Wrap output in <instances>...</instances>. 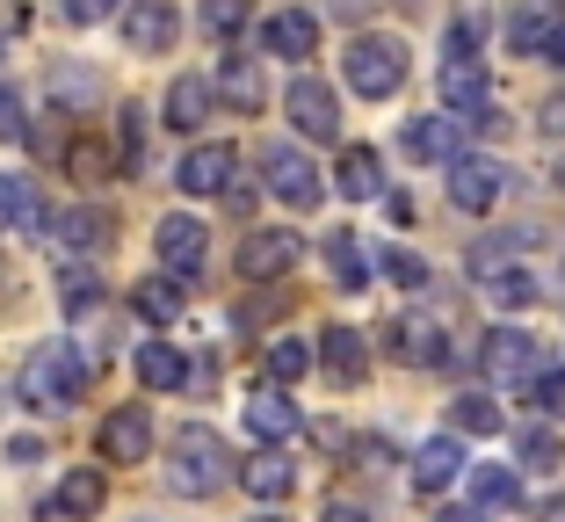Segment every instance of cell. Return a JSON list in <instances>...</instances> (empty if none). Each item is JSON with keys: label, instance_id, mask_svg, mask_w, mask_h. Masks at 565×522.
Returning a JSON list of instances; mask_svg holds the SVG:
<instances>
[{"label": "cell", "instance_id": "4", "mask_svg": "<svg viewBox=\"0 0 565 522\" xmlns=\"http://www.w3.org/2000/svg\"><path fill=\"white\" fill-rule=\"evenodd\" d=\"M262 174H268V196L290 203V211H319V196H327L319 168L305 160L298 146H262Z\"/></svg>", "mask_w": 565, "mask_h": 522}, {"label": "cell", "instance_id": "45", "mask_svg": "<svg viewBox=\"0 0 565 522\" xmlns=\"http://www.w3.org/2000/svg\"><path fill=\"white\" fill-rule=\"evenodd\" d=\"M544 58H558V66H565V15H558V30H551V44H544Z\"/></svg>", "mask_w": 565, "mask_h": 522}, {"label": "cell", "instance_id": "41", "mask_svg": "<svg viewBox=\"0 0 565 522\" xmlns=\"http://www.w3.org/2000/svg\"><path fill=\"white\" fill-rule=\"evenodd\" d=\"M0 138H8V146H22V138H30V124H22V102H15V95H0Z\"/></svg>", "mask_w": 565, "mask_h": 522}, {"label": "cell", "instance_id": "28", "mask_svg": "<svg viewBox=\"0 0 565 522\" xmlns=\"http://www.w3.org/2000/svg\"><path fill=\"white\" fill-rule=\"evenodd\" d=\"M319 349H327V355H319V363H327V371L341 377V385H355V377L370 371V363H363V334H349V327H333V334L319 341Z\"/></svg>", "mask_w": 565, "mask_h": 522}, {"label": "cell", "instance_id": "34", "mask_svg": "<svg viewBox=\"0 0 565 522\" xmlns=\"http://www.w3.org/2000/svg\"><path fill=\"white\" fill-rule=\"evenodd\" d=\"M312 371V349H305V341H268V377H282V385H298V377Z\"/></svg>", "mask_w": 565, "mask_h": 522}, {"label": "cell", "instance_id": "24", "mask_svg": "<svg viewBox=\"0 0 565 522\" xmlns=\"http://www.w3.org/2000/svg\"><path fill=\"white\" fill-rule=\"evenodd\" d=\"M465 479H471V501L479 508H515L522 501V479L508 465H465Z\"/></svg>", "mask_w": 565, "mask_h": 522}, {"label": "cell", "instance_id": "17", "mask_svg": "<svg viewBox=\"0 0 565 522\" xmlns=\"http://www.w3.org/2000/svg\"><path fill=\"white\" fill-rule=\"evenodd\" d=\"M262 44L276 51V58H312V44H319V22L305 15V8H282V15H268Z\"/></svg>", "mask_w": 565, "mask_h": 522}, {"label": "cell", "instance_id": "10", "mask_svg": "<svg viewBox=\"0 0 565 522\" xmlns=\"http://www.w3.org/2000/svg\"><path fill=\"white\" fill-rule=\"evenodd\" d=\"M146 450H152V414L146 406H117L102 422V457L109 465H146Z\"/></svg>", "mask_w": 565, "mask_h": 522}, {"label": "cell", "instance_id": "2", "mask_svg": "<svg viewBox=\"0 0 565 522\" xmlns=\"http://www.w3.org/2000/svg\"><path fill=\"white\" fill-rule=\"evenodd\" d=\"M225 436L217 428H182V436L167 443V487L189 493V501H211L217 487H225Z\"/></svg>", "mask_w": 565, "mask_h": 522}, {"label": "cell", "instance_id": "40", "mask_svg": "<svg viewBox=\"0 0 565 522\" xmlns=\"http://www.w3.org/2000/svg\"><path fill=\"white\" fill-rule=\"evenodd\" d=\"M58 298H66L73 312H87V305H95V276H87V269H66V284H58Z\"/></svg>", "mask_w": 565, "mask_h": 522}, {"label": "cell", "instance_id": "35", "mask_svg": "<svg viewBox=\"0 0 565 522\" xmlns=\"http://www.w3.org/2000/svg\"><path fill=\"white\" fill-rule=\"evenodd\" d=\"M486 290H493L500 312H522V305H536V276H522V269H500Z\"/></svg>", "mask_w": 565, "mask_h": 522}, {"label": "cell", "instance_id": "47", "mask_svg": "<svg viewBox=\"0 0 565 522\" xmlns=\"http://www.w3.org/2000/svg\"><path fill=\"white\" fill-rule=\"evenodd\" d=\"M327 522H370L363 508H327Z\"/></svg>", "mask_w": 565, "mask_h": 522}, {"label": "cell", "instance_id": "48", "mask_svg": "<svg viewBox=\"0 0 565 522\" xmlns=\"http://www.w3.org/2000/svg\"><path fill=\"white\" fill-rule=\"evenodd\" d=\"M551 522H565V501H558V508H551Z\"/></svg>", "mask_w": 565, "mask_h": 522}, {"label": "cell", "instance_id": "14", "mask_svg": "<svg viewBox=\"0 0 565 522\" xmlns=\"http://www.w3.org/2000/svg\"><path fill=\"white\" fill-rule=\"evenodd\" d=\"M102 501H109V472H102V465H81V472H66V479H58V493H51V508H58L66 522L95 515Z\"/></svg>", "mask_w": 565, "mask_h": 522}, {"label": "cell", "instance_id": "8", "mask_svg": "<svg viewBox=\"0 0 565 522\" xmlns=\"http://www.w3.org/2000/svg\"><path fill=\"white\" fill-rule=\"evenodd\" d=\"M500 160H486V152H457L449 160V203L457 211H493V196H500Z\"/></svg>", "mask_w": 565, "mask_h": 522}, {"label": "cell", "instance_id": "36", "mask_svg": "<svg viewBox=\"0 0 565 522\" xmlns=\"http://www.w3.org/2000/svg\"><path fill=\"white\" fill-rule=\"evenodd\" d=\"M247 22V0H203V30L211 36H233Z\"/></svg>", "mask_w": 565, "mask_h": 522}, {"label": "cell", "instance_id": "7", "mask_svg": "<svg viewBox=\"0 0 565 522\" xmlns=\"http://www.w3.org/2000/svg\"><path fill=\"white\" fill-rule=\"evenodd\" d=\"M282 109H290V124H298L305 138H341V95H333L327 81H290Z\"/></svg>", "mask_w": 565, "mask_h": 522}, {"label": "cell", "instance_id": "3", "mask_svg": "<svg viewBox=\"0 0 565 522\" xmlns=\"http://www.w3.org/2000/svg\"><path fill=\"white\" fill-rule=\"evenodd\" d=\"M341 81H349L355 95H370V102L399 95V81H406V44H392V36H363V44H349Z\"/></svg>", "mask_w": 565, "mask_h": 522}, {"label": "cell", "instance_id": "32", "mask_svg": "<svg viewBox=\"0 0 565 522\" xmlns=\"http://www.w3.org/2000/svg\"><path fill=\"white\" fill-rule=\"evenodd\" d=\"M449 422L465 428V436H500V406L486 400V392H457V406H449Z\"/></svg>", "mask_w": 565, "mask_h": 522}, {"label": "cell", "instance_id": "26", "mask_svg": "<svg viewBox=\"0 0 565 522\" xmlns=\"http://www.w3.org/2000/svg\"><path fill=\"white\" fill-rule=\"evenodd\" d=\"M399 355H406V363H420V371L443 363V327H435L428 312H406V320H399Z\"/></svg>", "mask_w": 565, "mask_h": 522}, {"label": "cell", "instance_id": "38", "mask_svg": "<svg viewBox=\"0 0 565 522\" xmlns=\"http://www.w3.org/2000/svg\"><path fill=\"white\" fill-rule=\"evenodd\" d=\"M384 276H392V284H406V290H420V284H428V262L392 247V254H384Z\"/></svg>", "mask_w": 565, "mask_h": 522}, {"label": "cell", "instance_id": "20", "mask_svg": "<svg viewBox=\"0 0 565 522\" xmlns=\"http://www.w3.org/2000/svg\"><path fill=\"white\" fill-rule=\"evenodd\" d=\"M341 196H349V203L384 196V160L370 146H349V152H341Z\"/></svg>", "mask_w": 565, "mask_h": 522}, {"label": "cell", "instance_id": "33", "mask_svg": "<svg viewBox=\"0 0 565 522\" xmlns=\"http://www.w3.org/2000/svg\"><path fill=\"white\" fill-rule=\"evenodd\" d=\"M327 269H333V284H341V290H363V247H355V233H333L327 239Z\"/></svg>", "mask_w": 565, "mask_h": 522}, {"label": "cell", "instance_id": "16", "mask_svg": "<svg viewBox=\"0 0 565 522\" xmlns=\"http://www.w3.org/2000/svg\"><path fill=\"white\" fill-rule=\"evenodd\" d=\"M239 487H247L254 501H282V493L298 487V472H290V457H282L276 443H268L262 457H247V465H239Z\"/></svg>", "mask_w": 565, "mask_h": 522}, {"label": "cell", "instance_id": "21", "mask_svg": "<svg viewBox=\"0 0 565 522\" xmlns=\"http://www.w3.org/2000/svg\"><path fill=\"white\" fill-rule=\"evenodd\" d=\"M217 87H225V102H233L239 117H254V109L268 102V87H262V66H254V58H225V66H217Z\"/></svg>", "mask_w": 565, "mask_h": 522}, {"label": "cell", "instance_id": "13", "mask_svg": "<svg viewBox=\"0 0 565 522\" xmlns=\"http://www.w3.org/2000/svg\"><path fill=\"white\" fill-rule=\"evenodd\" d=\"M152 247H160L167 269H203V254H211V233H203L196 219H160V233H152Z\"/></svg>", "mask_w": 565, "mask_h": 522}, {"label": "cell", "instance_id": "5", "mask_svg": "<svg viewBox=\"0 0 565 522\" xmlns=\"http://www.w3.org/2000/svg\"><path fill=\"white\" fill-rule=\"evenodd\" d=\"M479 363L493 385H530L536 377V341L522 334V327H493V334L479 341Z\"/></svg>", "mask_w": 565, "mask_h": 522}, {"label": "cell", "instance_id": "39", "mask_svg": "<svg viewBox=\"0 0 565 522\" xmlns=\"http://www.w3.org/2000/svg\"><path fill=\"white\" fill-rule=\"evenodd\" d=\"M66 168L81 174V182H102V168H109V152H102V146H73V152H66Z\"/></svg>", "mask_w": 565, "mask_h": 522}, {"label": "cell", "instance_id": "9", "mask_svg": "<svg viewBox=\"0 0 565 522\" xmlns=\"http://www.w3.org/2000/svg\"><path fill=\"white\" fill-rule=\"evenodd\" d=\"M174 30H182V22H174V0H124V44L131 51H167L174 44Z\"/></svg>", "mask_w": 565, "mask_h": 522}, {"label": "cell", "instance_id": "37", "mask_svg": "<svg viewBox=\"0 0 565 522\" xmlns=\"http://www.w3.org/2000/svg\"><path fill=\"white\" fill-rule=\"evenodd\" d=\"M522 457H530V472H551V465H558V436H551V428H530V436H522Z\"/></svg>", "mask_w": 565, "mask_h": 522}, {"label": "cell", "instance_id": "15", "mask_svg": "<svg viewBox=\"0 0 565 522\" xmlns=\"http://www.w3.org/2000/svg\"><path fill=\"white\" fill-rule=\"evenodd\" d=\"M247 428L262 443H290L305 428V414L290 406V392H254V400H247Z\"/></svg>", "mask_w": 565, "mask_h": 522}, {"label": "cell", "instance_id": "22", "mask_svg": "<svg viewBox=\"0 0 565 522\" xmlns=\"http://www.w3.org/2000/svg\"><path fill=\"white\" fill-rule=\"evenodd\" d=\"M203 117H211V81L182 73V81L167 87V124H174V131H196Z\"/></svg>", "mask_w": 565, "mask_h": 522}, {"label": "cell", "instance_id": "27", "mask_svg": "<svg viewBox=\"0 0 565 522\" xmlns=\"http://www.w3.org/2000/svg\"><path fill=\"white\" fill-rule=\"evenodd\" d=\"M138 377H146L152 392H174L189 377V363H182V349H167V341H146L138 349Z\"/></svg>", "mask_w": 565, "mask_h": 522}, {"label": "cell", "instance_id": "23", "mask_svg": "<svg viewBox=\"0 0 565 522\" xmlns=\"http://www.w3.org/2000/svg\"><path fill=\"white\" fill-rule=\"evenodd\" d=\"M8 225H44V196L30 174H0V233Z\"/></svg>", "mask_w": 565, "mask_h": 522}, {"label": "cell", "instance_id": "12", "mask_svg": "<svg viewBox=\"0 0 565 522\" xmlns=\"http://www.w3.org/2000/svg\"><path fill=\"white\" fill-rule=\"evenodd\" d=\"M233 168H239V160H233V146H196V152L182 160V168H174V182H182L189 196H225Z\"/></svg>", "mask_w": 565, "mask_h": 522}, {"label": "cell", "instance_id": "46", "mask_svg": "<svg viewBox=\"0 0 565 522\" xmlns=\"http://www.w3.org/2000/svg\"><path fill=\"white\" fill-rule=\"evenodd\" d=\"M435 522H486V515H479V508H443Z\"/></svg>", "mask_w": 565, "mask_h": 522}, {"label": "cell", "instance_id": "44", "mask_svg": "<svg viewBox=\"0 0 565 522\" xmlns=\"http://www.w3.org/2000/svg\"><path fill=\"white\" fill-rule=\"evenodd\" d=\"M544 131H558V138H565V95H558V102L544 109Z\"/></svg>", "mask_w": 565, "mask_h": 522}, {"label": "cell", "instance_id": "1", "mask_svg": "<svg viewBox=\"0 0 565 522\" xmlns=\"http://www.w3.org/2000/svg\"><path fill=\"white\" fill-rule=\"evenodd\" d=\"M15 392H22L30 414H66V406H81V392H87V363L73 355V341H44V349H30Z\"/></svg>", "mask_w": 565, "mask_h": 522}, {"label": "cell", "instance_id": "18", "mask_svg": "<svg viewBox=\"0 0 565 522\" xmlns=\"http://www.w3.org/2000/svg\"><path fill=\"white\" fill-rule=\"evenodd\" d=\"M457 472H465V450H457V436H435V443H420V450H414V487H420V493H443Z\"/></svg>", "mask_w": 565, "mask_h": 522}, {"label": "cell", "instance_id": "29", "mask_svg": "<svg viewBox=\"0 0 565 522\" xmlns=\"http://www.w3.org/2000/svg\"><path fill=\"white\" fill-rule=\"evenodd\" d=\"M138 320H152V327H167L174 320V312H182V284H174V276H152V284H138Z\"/></svg>", "mask_w": 565, "mask_h": 522}, {"label": "cell", "instance_id": "43", "mask_svg": "<svg viewBox=\"0 0 565 522\" xmlns=\"http://www.w3.org/2000/svg\"><path fill=\"white\" fill-rule=\"evenodd\" d=\"M109 8H124V0H66L73 22H109Z\"/></svg>", "mask_w": 565, "mask_h": 522}, {"label": "cell", "instance_id": "42", "mask_svg": "<svg viewBox=\"0 0 565 522\" xmlns=\"http://www.w3.org/2000/svg\"><path fill=\"white\" fill-rule=\"evenodd\" d=\"M536 400H544V414H551V422H565V371H551L544 385H536Z\"/></svg>", "mask_w": 565, "mask_h": 522}, {"label": "cell", "instance_id": "19", "mask_svg": "<svg viewBox=\"0 0 565 522\" xmlns=\"http://www.w3.org/2000/svg\"><path fill=\"white\" fill-rule=\"evenodd\" d=\"M551 30H558V0H522L515 22H508V44H515L522 58H536V51L551 44Z\"/></svg>", "mask_w": 565, "mask_h": 522}, {"label": "cell", "instance_id": "30", "mask_svg": "<svg viewBox=\"0 0 565 522\" xmlns=\"http://www.w3.org/2000/svg\"><path fill=\"white\" fill-rule=\"evenodd\" d=\"M522 247H530V233H493V239H479V247H471V276H486V284H493V276L508 269Z\"/></svg>", "mask_w": 565, "mask_h": 522}, {"label": "cell", "instance_id": "25", "mask_svg": "<svg viewBox=\"0 0 565 522\" xmlns=\"http://www.w3.org/2000/svg\"><path fill=\"white\" fill-rule=\"evenodd\" d=\"M443 95L457 102V109H479V102H486V73H479V58H471V51H449V66H443Z\"/></svg>", "mask_w": 565, "mask_h": 522}, {"label": "cell", "instance_id": "6", "mask_svg": "<svg viewBox=\"0 0 565 522\" xmlns=\"http://www.w3.org/2000/svg\"><path fill=\"white\" fill-rule=\"evenodd\" d=\"M298 254H305V239L282 233V225L247 233V239H239V276H254V284H268V276H290V269H298Z\"/></svg>", "mask_w": 565, "mask_h": 522}, {"label": "cell", "instance_id": "11", "mask_svg": "<svg viewBox=\"0 0 565 522\" xmlns=\"http://www.w3.org/2000/svg\"><path fill=\"white\" fill-rule=\"evenodd\" d=\"M465 109H457V117H414L406 124V152H414V160H457V152H465Z\"/></svg>", "mask_w": 565, "mask_h": 522}, {"label": "cell", "instance_id": "31", "mask_svg": "<svg viewBox=\"0 0 565 522\" xmlns=\"http://www.w3.org/2000/svg\"><path fill=\"white\" fill-rule=\"evenodd\" d=\"M109 233V219H102V211H58V219H51V239H58V247H95V239Z\"/></svg>", "mask_w": 565, "mask_h": 522}]
</instances>
